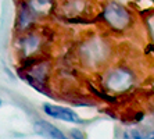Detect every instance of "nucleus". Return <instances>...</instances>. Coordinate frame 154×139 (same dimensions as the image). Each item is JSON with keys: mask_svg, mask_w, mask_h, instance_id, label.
I'll return each instance as SVG.
<instances>
[{"mask_svg": "<svg viewBox=\"0 0 154 139\" xmlns=\"http://www.w3.org/2000/svg\"><path fill=\"white\" fill-rule=\"evenodd\" d=\"M43 113L47 117H51L54 120H60L64 122H71V124H82V118L78 115V113L69 109V107L64 106H57V104H50L46 103L43 104Z\"/></svg>", "mask_w": 154, "mask_h": 139, "instance_id": "5", "label": "nucleus"}, {"mask_svg": "<svg viewBox=\"0 0 154 139\" xmlns=\"http://www.w3.org/2000/svg\"><path fill=\"white\" fill-rule=\"evenodd\" d=\"M147 139H154V134H153V135H151V136H149V138H147Z\"/></svg>", "mask_w": 154, "mask_h": 139, "instance_id": "13", "label": "nucleus"}, {"mask_svg": "<svg viewBox=\"0 0 154 139\" xmlns=\"http://www.w3.org/2000/svg\"><path fill=\"white\" fill-rule=\"evenodd\" d=\"M33 129H35V132H38L39 135H42L46 139H68L64 135V132H61L56 125L47 121H42V120L33 124Z\"/></svg>", "mask_w": 154, "mask_h": 139, "instance_id": "8", "label": "nucleus"}, {"mask_svg": "<svg viewBox=\"0 0 154 139\" xmlns=\"http://www.w3.org/2000/svg\"><path fill=\"white\" fill-rule=\"evenodd\" d=\"M0 106H2V100H0Z\"/></svg>", "mask_w": 154, "mask_h": 139, "instance_id": "14", "label": "nucleus"}, {"mask_svg": "<svg viewBox=\"0 0 154 139\" xmlns=\"http://www.w3.org/2000/svg\"><path fill=\"white\" fill-rule=\"evenodd\" d=\"M28 6L36 13L38 17L45 15L47 11L53 7V0H25Z\"/></svg>", "mask_w": 154, "mask_h": 139, "instance_id": "9", "label": "nucleus"}, {"mask_svg": "<svg viewBox=\"0 0 154 139\" xmlns=\"http://www.w3.org/2000/svg\"><path fill=\"white\" fill-rule=\"evenodd\" d=\"M103 88L108 93L112 95H122L132 89L136 84V74L133 70L125 65H115L104 72L101 78Z\"/></svg>", "mask_w": 154, "mask_h": 139, "instance_id": "2", "label": "nucleus"}, {"mask_svg": "<svg viewBox=\"0 0 154 139\" xmlns=\"http://www.w3.org/2000/svg\"><path fill=\"white\" fill-rule=\"evenodd\" d=\"M46 45V38L33 28L21 32L17 39V52L21 54L22 58L28 57H39Z\"/></svg>", "mask_w": 154, "mask_h": 139, "instance_id": "4", "label": "nucleus"}, {"mask_svg": "<svg viewBox=\"0 0 154 139\" xmlns=\"http://www.w3.org/2000/svg\"><path fill=\"white\" fill-rule=\"evenodd\" d=\"M71 139H83V135L81 131H72L71 132Z\"/></svg>", "mask_w": 154, "mask_h": 139, "instance_id": "12", "label": "nucleus"}, {"mask_svg": "<svg viewBox=\"0 0 154 139\" xmlns=\"http://www.w3.org/2000/svg\"><path fill=\"white\" fill-rule=\"evenodd\" d=\"M122 139H143V136H142V134L137 129H131V131L124 132Z\"/></svg>", "mask_w": 154, "mask_h": 139, "instance_id": "10", "label": "nucleus"}, {"mask_svg": "<svg viewBox=\"0 0 154 139\" xmlns=\"http://www.w3.org/2000/svg\"><path fill=\"white\" fill-rule=\"evenodd\" d=\"M101 20L114 32H125L133 25V17L131 11L117 2H111L104 6L101 11Z\"/></svg>", "mask_w": 154, "mask_h": 139, "instance_id": "3", "label": "nucleus"}, {"mask_svg": "<svg viewBox=\"0 0 154 139\" xmlns=\"http://www.w3.org/2000/svg\"><path fill=\"white\" fill-rule=\"evenodd\" d=\"M63 15L67 18L82 17L89 8V3L86 0H64L60 4Z\"/></svg>", "mask_w": 154, "mask_h": 139, "instance_id": "7", "label": "nucleus"}, {"mask_svg": "<svg viewBox=\"0 0 154 139\" xmlns=\"http://www.w3.org/2000/svg\"><path fill=\"white\" fill-rule=\"evenodd\" d=\"M147 31L150 33V38L154 43V15H150L147 18Z\"/></svg>", "mask_w": 154, "mask_h": 139, "instance_id": "11", "label": "nucleus"}, {"mask_svg": "<svg viewBox=\"0 0 154 139\" xmlns=\"http://www.w3.org/2000/svg\"><path fill=\"white\" fill-rule=\"evenodd\" d=\"M76 54L79 63L83 67L96 70L108 63L111 58L112 49L107 39L101 36H90L79 43Z\"/></svg>", "mask_w": 154, "mask_h": 139, "instance_id": "1", "label": "nucleus"}, {"mask_svg": "<svg viewBox=\"0 0 154 139\" xmlns=\"http://www.w3.org/2000/svg\"><path fill=\"white\" fill-rule=\"evenodd\" d=\"M38 15L32 8L28 6L25 0H22L20 7H18V14H17V31L20 33L24 32V31H28V29L33 28L36 20H38Z\"/></svg>", "mask_w": 154, "mask_h": 139, "instance_id": "6", "label": "nucleus"}]
</instances>
